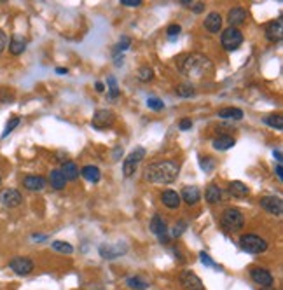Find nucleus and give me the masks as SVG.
Wrapping results in <instances>:
<instances>
[{
	"label": "nucleus",
	"instance_id": "21",
	"mask_svg": "<svg viewBox=\"0 0 283 290\" xmlns=\"http://www.w3.org/2000/svg\"><path fill=\"white\" fill-rule=\"evenodd\" d=\"M124 252H126V245H121V243L100 246V253H102L103 259H115L119 257V255H124Z\"/></svg>",
	"mask_w": 283,
	"mask_h": 290
},
{
	"label": "nucleus",
	"instance_id": "26",
	"mask_svg": "<svg viewBox=\"0 0 283 290\" xmlns=\"http://www.w3.org/2000/svg\"><path fill=\"white\" fill-rule=\"evenodd\" d=\"M47 182H49L51 187H53L54 191H62V189H65V185H66L65 177L62 175V172H60V170H53V172L49 173V178H47Z\"/></svg>",
	"mask_w": 283,
	"mask_h": 290
},
{
	"label": "nucleus",
	"instance_id": "34",
	"mask_svg": "<svg viewBox=\"0 0 283 290\" xmlns=\"http://www.w3.org/2000/svg\"><path fill=\"white\" fill-rule=\"evenodd\" d=\"M199 166H201V170L205 173H210L215 168V161L212 157H208V156H205V157L199 156Z\"/></svg>",
	"mask_w": 283,
	"mask_h": 290
},
{
	"label": "nucleus",
	"instance_id": "4",
	"mask_svg": "<svg viewBox=\"0 0 283 290\" xmlns=\"http://www.w3.org/2000/svg\"><path fill=\"white\" fill-rule=\"evenodd\" d=\"M220 224L227 233H238L245 225V217H243V213L238 208H227L222 212Z\"/></svg>",
	"mask_w": 283,
	"mask_h": 290
},
{
	"label": "nucleus",
	"instance_id": "29",
	"mask_svg": "<svg viewBox=\"0 0 283 290\" xmlns=\"http://www.w3.org/2000/svg\"><path fill=\"white\" fill-rule=\"evenodd\" d=\"M126 285L133 290H147L149 287H151V283H149L147 280H144V278H140V276H128L126 278Z\"/></svg>",
	"mask_w": 283,
	"mask_h": 290
},
{
	"label": "nucleus",
	"instance_id": "7",
	"mask_svg": "<svg viewBox=\"0 0 283 290\" xmlns=\"http://www.w3.org/2000/svg\"><path fill=\"white\" fill-rule=\"evenodd\" d=\"M250 278L255 285H259L261 289H271L275 285V276L271 274V271H267L266 268L261 266H254L250 269Z\"/></svg>",
	"mask_w": 283,
	"mask_h": 290
},
{
	"label": "nucleus",
	"instance_id": "47",
	"mask_svg": "<svg viewBox=\"0 0 283 290\" xmlns=\"http://www.w3.org/2000/svg\"><path fill=\"white\" fill-rule=\"evenodd\" d=\"M45 238H47V236H44V234H33L32 240H33V241H39V243H41V241H44Z\"/></svg>",
	"mask_w": 283,
	"mask_h": 290
},
{
	"label": "nucleus",
	"instance_id": "19",
	"mask_svg": "<svg viewBox=\"0 0 283 290\" xmlns=\"http://www.w3.org/2000/svg\"><path fill=\"white\" fill-rule=\"evenodd\" d=\"M26 44H28V41H26L23 35H13V37L9 39V53L13 54V56H20V54L25 53L26 49Z\"/></svg>",
	"mask_w": 283,
	"mask_h": 290
},
{
	"label": "nucleus",
	"instance_id": "41",
	"mask_svg": "<svg viewBox=\"0 0 283 290\" xmlns=\"http://www.w3.org/2000/svg\"><path fill=\"white\" fill-rule=\"evenodd\" d=\"M185 229H187V224H185L184 221H180V222H178V224H175V227H173L172 236H173V238H178L182 233H184Z\"/></svg>",
	"mask_w": 283,
	"mask_h": 290
},
{
	"label": "nucleus",
	"instance_id": "9",
	"mask_svg": "<svg viewBox=\"0 0 283 290\" xmlns=\"http://www.w3.org/2000/svg\"><path fill=\"white\" fill-rule=\"evenodd\" d=\"M178 282H180L182 290H206L199 276L194 271H182L180 276H178Z\"/></svg>",
	"mask_w": 283,
	"mask_h": 290
},
{
	"label": "nucleus",
	"instance_id": "8",
	"mask_svg": "<svg viewBox=\"0 0 283 290\" xmlns=\"http://www.w3.org/2000/svg\"><path fill=\"white\" fill-rule=\"evenodd\" d=\"M9 268L18 276H28L35 269V262L30 257H14L9 261Z\"/></svg>",
	"mask_w": 283,
	"mask_h": 290
},
{
	"label": "nucleus",
	"instance_id": "48",
	"mask_svg": "<svg viewBox=\"0 0 283 290\" xmlns=\"http://www.w3.org/2000/svg\"><path fill=\"white\" fill-rule=\"evenodd\" d=\"M273 156L276 157V161H278V164H282V151H273Z\"/></svg>",
	"mask_w": 283,
	"mask_h": 290
},
{
	"label": "nucleus",
	"instance_id": "51",
	"mask_svg": "<svg viewBox=\"0 0 283 290\" xmlns=\"http://www.w3.org/2000/svg\"><path fill=\"white\" fill-rule=\"evenodd\" d=\"M261 290H275V289H273V287H271V289H261Z\"/></svg>",
	"mask_w": 283,
	"mask_h": 290
},
{
	"label": "nucleus",
	"instance_id": "2",
	"mask_svg": "<svg viewBox=\"0 0 283 290\" xmlns=\"http://www.w3.org/2000/svg\"><path fill=\"white\" fill-rule=\"evenodd\" d=\"M178 177V164L172 159L154 161L145 168L144 178L149 184H172Z\"/></svg>",
	"mask_w": 283,
	"mask_h": 290
},
{
	"label": "nucleus",
	"instance_id": "15",
	"mask_svg": "<svg viewBox=\"0 0 283 290\" xmlns=\"http://www.w3.org/2000/svg\"><path fill=\"white\" fill-rule=\"evenodd\" d=\"M21 184H23V187H25L26 191L39 192L47 185V180L42 175H25L23 180H21Z\"/></svg>",
	"mask_w": 283,
	"mask_h": 290
},
{
	"label": "nucleus",
	"instance_id": "31",
	"mask_svg": "<svg viewBox=\"0 0 283 290\" xmlns=\"http://www.w3.org/2000/svg\"><path fill=\"white\" fill-rule=\"evenodd\" d=\"M107 88H109V96H110V100L114 102L115 98H119V86H117V81H115L114 75H109L107 77Z\"/></svg>",
	"mask_w": 283,
	"mask_h": 290
},
{
	"label": "nucleus",
	"instance_id": "27",
	"mask_svg": "<svg viewBox=\"0 0 283 290\" xmlns=\"http://www.w3.org/2000/svg\"><path fill=\"white\" fill-rule=\"evenodd\" d=\"M229 192L234 198H246L250 194V189L246 187V184L239 182V180H233L229 184Z\"/></svg>",
	"mask_w": 283,
	"mask_h": 290
},
{
	"label": "nucleus",
	"instance_id": "36",
	"mask_svg": "<svg viewBox=\"0 0 283 290\" xmlns=\"http://www.w3.org/2000/svg\"><path fill=\"white\" fill-rule=\"evenodd\" d=\"M175 91H176V94H178V96H184V98H189V96H193V94L196 93V89H194L193 84H184V86H178Z\"/></svg>",
	"mask_w": 283,
	"mask_h": 290
},
{
	"label": "nucleus",
	"instance_id": "11",
	"mask_svg": "<svg viewBox=\"0 0 283 290\" xmlns=\"http://www.w3.org/2000/svg\"><path fill=\"white\" fill-rule=\"evenodd\" d=\"M259 204L271 215H282L283 212V200L280 196H264L259 200Z\"/></svg>",
	"mask_w": 283,
	"mask_h": 290
},
{
	"label": "nucleus",
	"instance_id": "25",
	"mask_svg": "<svg viewBox=\"0 0 283 290\" xmlns=\"http://www.w3.org/2000/svg\"><path fill=\"white\" fill-rule=\"evenodd\" d=\"M62 175L65 177V180H77L79 173H81V170L77 168V164L74 163V161H66V163L62 164Z\"/></svg>",
	"mask_w": 283,
	"mask_h": 290
},
{
	"label": "nucleus",
	"instance_id": "16",
	"mask_svg": "<svg viewBox=\"0 0 283 290\" xmlns=\"http://www.w3.org/2000/svg\"><path fill=\"white\" fill-rule=\"evenodd\" d=\"M161 203L166 206V208L170 210H175L180 206L182 200H180V194L176 191H173V189H166V191L161 192Z\"/></svg>",
	"mask_w": 283,
	"mask_h": 290
},
{
	"label": "nucleus",
	"instance_id": "43",
	"mask_svg": "<svg viewBox=\"0 0 283 290\" xmlns=\"http://www.w3.org/2000/svg\"><path fill=\"white\" fill-rule=\"evenodd\" d=\"M7 44H9V37H7V33L4 32V30H0V53L7 47Z\"/></svg>",
	"mask_w": 283,
	"mask_h": 290
},
{
	"label": "nucleus",
	"instance_id": "18",
	"mask_svg": "<svg viewBox=\"0 0 283 290\" xmlns=\"http://www.w3.org/2000/svg\"><path fill=\"white\" fill-rule=\"evenodd\" d=\"M180 200L185 201L187 204H191V206H194V204H197L199 200H201V191L196 185H187V187L182 189Z\"/></svg>",
	"mask_w": 283,
	"mask_h": 290
},
{
	"label": "nucleus",
	"instance_id": "5",
	"mask_svg": "<svg viewBox=\"0 0 283 290\" xmlns=\"http://www.w3.org/2000/svg\"><path fill=\"white\" fill-rule=\"evenodd\" d=\"M220 44H222V47L227 51V53H233V51H236V49H239V47H241L243 33L239 32L238 28H233V26H229V28H226L224 32H222Z\"/></svg>",
	"mask_w": 283,
	"mask_h": 290
},
{
	"label": "nucleus",
	"instance_id": "39",
	"mask_svg": "<svg viewBox=\"0 0 283 290\" xmlns=\"http://www.w3.org/2000/svg\"><path fill=\"white\" fill-rule=\"evenodd\" d=\"M180 32H182V26L180 25H170L168 28H166V35H168L170 39H173V37H178L180 35Z\"/></svg>",
	"mask_w": 283,
	"mask_h": 290
},
{
	"label": "nucleus",
	"instance_id": "52",
	"mask_svg": "<svg viewBox=\"0 0 283 290\" xmlns=\"http://www.w3.org/2000/svg\"><path fill=\"white\" fill-rule=\"evenodd\" d=\"M0 184H2V175H0Z\"/></svg>",
	"mask_w": 283,
	"mask_h": 290
},
{
	"label": "nucleus",
	"instance_id": "38",
	"mask_svg": "<svg viewBox=\"0 0 283 290\" xmlns=\"http://www.w3.org/2000/svg\"><path fill=\"white\" fill-rule=\"evenodd\" d=\"M147 107L151 111H163L164 109V102L156 96H152V98H147Z\"/></svg>",
	"mask_w": 283,
	"mask_h": 290
},
{
	"label": "nucleus",
	"instance_id": "49",
	"mask_svg": "<svg viewBox=\"0 0 283 290\" xmlns=\"http://www.w3.org/2000/svg\"><path fill=\"white\" fill-rule=\"evenodd\" d=\"M56 74H60V75L68 74V70H66V68H62V67H58V68H56Z\"/></svg>",
	"mask_w": 283,
	"mask_h": 290
},
{
	"label": "nucleus",
	"instance_id": "46",
	"mask_svg": "<svg viewBox=\"0 0 283 290\" xmlns=\"http://www.w3.org/2000/svg\"><path fill=\"white\" fill-rule=\"evenodd\" d=\"M276 177H278L280 182L283 180V168H282V164H278V166H276Z\"/></svg>",
	"mask_w": 283,
	"mask_h": 290
},
{
	"label": "nucleus",
	"instance_id": "50",
	"mask_svg": "<svg viewBox=\"0 0 283 290\" xmlns=\"http://www.w3.org/2000/svg\"><path fill=\"white\" fill-rule=\"evenodd\" d=\"M193 11H194V13H199V11H203V4H197V5H194V7H193Z\"/></svg>",
	"mask_w": 283,
	"mask_h": 290
},
{
	"label": "nucleus",
	"instance_id": "45",
	"mask_svg": "<svg viewBox=\"0 0 283 290\" xmlns=\"http://www.w3.org/2000/svg\"><path fill=\"white\" fill-rule=\"evenodd\" d=\"M94 89L98 91V93H103V91H105V84H103V82H96V84H94Z\"/></svg>",
	"mask_w": 283,
	"mask_h": 290
},
{
	"label": "nucleus",
	"instance_id": "13",
	"mask_svg": "<svg viewBox=\"0 0 283 290\" xmlns=\"http://www.w3.org/2000/svg\"><path fill=\"white\" fill-rule=\"evenodd\" d=\"M151 231L156 234V236H159L161 243L168 245V241H170V238H168V227H166V222L163 221V217L157 215V213L151 219Z\"/></svg>",
	"mask_w": 283,
	"mask_h": 290
},
{
	"label": "nucleus",
	"instance_id": "40",
	"mask_svg": "<svg viewBox=\"0 0 283 290\" xmlns=\"http://www.w3.org/2000/svg\"><path fill=\"white\" fill-rule=\"evenodd\" d=\"M199 261H201L205 266H208V268H215V269H218L217 264H215V262L212 261V257H210V255H208L206 252H201V253H199Z\"/></svg>",
	"mask_w": 283,
	"mask_h": 290
},
{
	"label": "nucleus",
	"instance_id": "10",
	"mask_svg": "<svg viewBox=\"0 0 283 290\" xmlns=\"http://www.w3.org/2000/svg\"><path fill=\"white\" fill-rule=\"evenodd\" d=\"M115 123V115L112 111L107 109H102V111H96L93 115V126L96 130H105V128H110Z\"/></svg>",
	"mask_w": 283,
	"mask_h": 290
},
{
	"label": "nucleus",
	"instance_id": "33",
	"mask_svg": "<svg viewBox=\"0 0 283 290\" xmlns=\"http://www.w3.org/2000/svg\"><path fill=\"white\" fill-rule=\"evenodd\" d=\"M20 123H21V117H11L9 119L7 124H5V130L2 131V138H5L7 135H11V133L20 126Z\"/></svg>",
	"mask_w": 283,
	"mask_h": 290
},
{
	"label": "nucleus",
	"instance_id": "32",
	"mask_svg": "<svg viewBox=\"0 0 283 290\" xmlns=\"http://www.w3.org/2000/svg\"><path fill=\"white\" fill-rule=\"evenodd\" d=\"M53 250H56V252L60 253H65V255H72L74 253V246L70 245V243H66V241H53Z\"/></svg>",
	"mask_w": 283,
	"mask_h": 290
},
{
	"label": "nucleus",
	"instance_id": "37",
	"mask_svg": "<svg viewBox=\"0 0 283 290\" xmlns=\"http://www.w3.org/2000/svg\"><path fill=\"white\" fill-rule=\"evenodd\" d=\"M130 44H131V39L128 37V35H123V37H121V41H119V44L115 45L114 53H115V54H117V53L123 54V51L130 49Z\"/></svg>",
	"mask_w": 283,
	"mask_h": 290
},
{
	"label": "nucleus",
	"instance_id": "30",
	"mask_svg": "<svg viewBox=\"0 0 283 290\" xmlns=\"http://www.w3.org/2000/svg\"><path fill=\"white\" fill-rule=\"evenodd\" d=\"M264 123L269 128H275V130L282 131L283 130V115L282 114H269L267 117H264Z\"/></svg>",
	"mask_w": 283,
	"mask_h": 290
},
{
	"label": "nucleus",
	"instance_id": "6",
	"mask_svg": "<svg viewBox=\"0 0 283 290\" xmlns=\"http://www.w3.org/2000/svg\"><path fill=\"white\" fill-rule=\"evenodd\" d=\"M145 157V149L144 147H135L130 154L126 156V159H124L123 163V175L126 177V178H130V177L135 175L136 168H138L140 161Z\"/></svg>",
	"mask_w": 283,
	"mask_h": 290
},
{
	"label": "nucleus",
	"instance_id": "14",
	"mask_svg": "<svg viewBox=\"0 0 283 290\" xmlns=\"http://www.w3.org/2000/svg\"><path fill=\"white\" fill-rule=\"evenodd\" d=\"M264 33H266L267 41L273 42V44L282 42V39H283V18L280 16L278 20L271 21L269 25L266 26V30H264Z\"/></svg>",
	"mask_w": 283,
	"mask_h": 290
},
{
	"label": "nucleus",
	"instance_id": "44",
	"mask_svg": "<svg viewBox=\"0 0 283 290\" xmlns=\"http://www.w3.org/2000/svg\"><path fill=\"white\" fill-rule=\"evenodd\" d=\"M121 4L126 5V7H140L142 0H121Z\"/></svg>",
	"mask_w": 283,
	"mask_h": 290
},
{
	"label": "nucleus",
	"instance_id": "20",
	"mask_svg": "<svg viewBox=\"0 0 283 290\" xmlns=\"http://www.w3.org/2000/svg\"><path fill=\"white\" fill-rule=\"evenodd\" d=\"M246 11L243 7H233L229 9V13H227V21H229V25L233 26V28H236V26L243 25L246 21Z\"/></svg>",
	"mask_w": 283,
	"mask_h": 290
},
{
	"label": "nucleus",
	"instance_id": "42",
	"mask_svg": "<svg viewBox=\"0 0 283 290\" xmlns=\"http://www.w3.org/2000/svg\"><path fill=\"white\" fill-rule=\"evenodd\" d=\"M178 128H180L182 131H189L191 128H193V121H191L189 117L180 119V123H178Z\"/></svg>",
	"mask_w": 283,
	"mask_h": 290
},
{
	"label": "nucleus",
	"instance_id": "28",
	"mask_svg": "<svg viewBox=\"0 0 283 290\" xmlns=\"http://www.w3.org/2000/svg\"><path fill=\"white\" fill-rule=\"evenodd\" d=\"M217 115L222 119H238L239 121V119H243V111L238 107H227V109H220Z\"/></svg>",
	"mask_w": 283,
	"mask_h": 290
},
{
	"label": "nucleus",
	"instance_id": "3",
	"mask_svg": "<svg viewBox=\"0 0 283 290\" xmlns=\"http://www.w3.org/2000/svg\"><path fill=\"white\" fill-rule=\"evenodd\" d=\"M267 241L264 240L262 236H259V234H243L239 238V248L243 252L250 253V255H259V253H264L267 250Z\"/></svg>",
	"mask_w": 283,
	"mask_h": 290
},
{
	"label": "nucleus",
	"instance_id": "24",
	"mask_svg": "<svg viewBox=\"0 0 283 290\" xmlns=\"http://www.w3.org/2000/svg\"><path fill=\"white\" fill-rule=\"evenodd\" d=\"M81 175L84 177V178H86L87 182H93V184L100 182V178H102L100 168H98V166H93V164H86V166L82 168V170H81Z\"/></svg>",
	"mask_w": 283,
	"mask_h": 290
},
{
	"label": "nucleus",
	"instance_id": "23",
	"mask_svg": "<svg viewBox=\"0 0 283 290\" xmlns=\"http://www.w3.org/2000/svg\"><path fill=\"white\" fill-rule=\"evenodd\" d=\"M205 200L210 204H217L222 201V189L217 184H210L205 191Z\"/></svg>",
	"mask_w": 283,
	"mask_h": 290
},
{
	"label": "nucleus",
	"instance_id": "35",
	"mask_svg": "<svg viewBox=\"0 0 283 290\" xmlns=\"http://www.w3.org/2000/svg\"><path fill=\"white\" fill-rule=\"evenodd\" d=\"M138 79L142 82H149L154 79V70L151 68V67H142V68L138 70Z\"/></svg>",
	"mask_w": 283,
	"mask_h": 290
},
{
	"label": "nucleus",
	"instance_id": "17",
	"mask_svg": "<svg viewBox=\"0 0 283 290\" xmlns=\"http://www.w3.org/2000/svg\"><path fill=\"white\" fill-rule=\"evenodd\" d=\"M203 26H205L206 32L218 33L222 30V16L217 11H212V13L205 18V21H203Z\"/></svg>",
	"mask_w": 283,
	"mask_h": 290
},
{
	"label": "nucleus",
	"instance_id": "1",
	"mask_svg": "<svg viewBox=\"0 0 283 290\" xmlns=\"http://www.w3.org/2000/svg\"><path fill=\"white\" fill-rule=\"evenodd\" d=\"M176 67L180 74L189 77L191 81H203L214 74V63L210 62L205 54H182L176 58Z\"/></svg>",
	"mask_w": 283,
	"mask_h": 290
},
{
	"label": "nucleus",
	"instance_id": "22",
	"mask_svg": "<svg viewBox=\"0 0 283 290\" xmlns=\"http://www.w3.org/2000/svg\"><path fill=\"white\" fill-rule=\"evenodd\" d=\"M236 145V140L233 138L231 135H218L217 138L214 140V143H212V147L215 149V151H229L231 147H234Z\"/></svg>",
	"mask_w": 283,
	"mask_h": 290
},
{
	"label": "nucleus",
	"instance_id": "12",
	"mask_svg": "<svg viewBox=\"0 0 283 290\" xmlns=\"http://www.w3.org/2000/svg\"><path fill=\"white\" fill-rule=\"evenodd\" d=\"M0 203L7 208H16L23 203V194L18 189H4L0 192Z\"/></svg>",
	"mask_w": 283,
	"mask_h": 290
}]
</instances>
